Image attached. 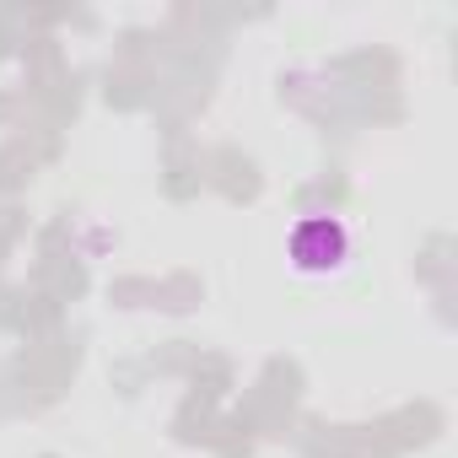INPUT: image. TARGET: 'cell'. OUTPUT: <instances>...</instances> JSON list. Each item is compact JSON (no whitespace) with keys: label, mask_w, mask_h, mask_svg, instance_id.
<instances>
[{"label":"cell","mask_w":458,"mask_h":458,"mask_svg":"<svg viewBox=\"0 0 458 458\" xmlns=\"http://www.w3.org/2000/svg\"><path fill=\"white\" fill-rule=\"evenodd\" d=\"M351 254V238H345V226L335 216H308L297 221V233H292V265L302 276H329L340 270Z\"/></svg>","instance_id":"1"}]
</instances>
